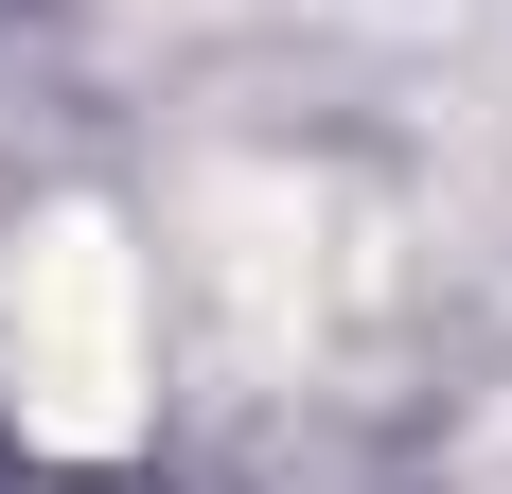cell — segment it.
<instances>
[{"mask_svg":"<svg viewBox=\"0 0 512 494\" xmlns=\"http://www.w3.org/2000/svg\"><path fill=\"white\" fill-rule=\"evenodd\" d=\"M177 247H195V300L248 371H336L407 318V230L318 159H212Z\"/></svg>","mask_w":512,"mask_h":494,"instance_id":"cell-1","label":"cell"},{"mask_svg":"<svg viewBox=\"0 0 512 494\" xmlns=\"http://www.w3.org/2000/svg\"><path fill=\"white\" fill-rule=\"evenodd\" d=\"M460 477H477V494H512V406L477 424V459H460Z\"/></svg>","mask_w":512,"mask_h":494,"instance_id":"cell-3","label":"cell"},{"mask_svg":"<svg viewBox=\"0 0 512 494\" xmlns=\"http://www.w3.org/2000/svg\"><path fill=\"white\" fill-rule=\"evenodd\" d=\"M142 389H159L142 247L106 230V212H53V230L0 265V406H18L53 459H124L142 442Z\"/></svg>","mask_w":512,"mask_h":494,"instance_id":"cell-2","label":"cell"}]
</instances>
